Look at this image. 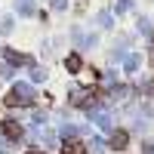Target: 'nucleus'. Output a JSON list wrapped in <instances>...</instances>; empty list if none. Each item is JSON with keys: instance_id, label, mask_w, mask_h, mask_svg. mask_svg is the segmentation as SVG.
<instances>
[{"instance_id": "obj_1", "label": "nucleus", "mask_w": 154, "mask_h": 154, "mask_svg": "<svg viewBox=\"0 0 154 154\" xmlns=\"http://www.w3.org/2000/svg\"><path fill=\"white\" fill-rule=\"evenodd\" d=\"M34 99L37 96H34V86L31 83H16L9 89V96H6V105H12V108H16V105H31Z\"/></svg>"}, {"instance_id": "obj_2", "label": "nucleus", "mask_w": 154, "mask_h": 154, "mask_svg": "<svg viewBox=\"0 0 154 154\" xmlns=\"http://www.w3.org/2000/svg\"><path fill=\"white\" fill-rule=\"evenodd\" d=\"M3 133H6V139L19 142V139L25 136V126H22V123H16V120H3Z\"/></svg>"}, {"instance_id": "obj_3", "label": "nucleus", "mask_w": 154, "mask_h": 154, "mask_svg": "<svg viewBox=\"0 0 154 154\" xmlns=\"http://www.w3.org/2000/svg\"><path fill=\"white\" fill-rule=\"evenodd\" d=\"M126 142H130V136H126L123 130H117V133H111V148H126Z\"/></svg>"}, {"instance_id": "obj_4", "label": "nucleus", "mask_w": 154, "mask_h": 154, "mask_svg": "<svg viewBox=\"0 0 154 154\" xmlns=\"http://www.w3.org/2000/svg\"><path fill=\"white\" fill-rule=\"evenodd\" d=\"M6 62H9V68H12V65H25V62H28V56L16 53V49H6Z\"/></svg>"}, {"instance_id": "obj_5", "label": "nucleus", "mask_w": 154, "mask_h": 154, "mask_svg": "<svg viewBox=\"0 0 154 154\" xmlns=\"http://www.w3.org/2000/svg\"><path fill=\"white\" fill-rule=\"evenodd\" d=\"M65 65H68V71H71V74H77V71L83 68V62H80V56H77V53H71V56H68V62H65Z\"/></svg>"}, {"instance_id": "obj_6", "label": "nucleus", "mask_w": 154, "mask_h": 154, "mask_svg": "<svg viewBox=\"0 0 154 154\" xmlns=\"http://www.w3.org/2000/svg\"><path fill=\"white\" fill-rule=\"evenodd\" d=\"M65 154H86V148L80 142H74V139H68L65 142Z\"/></svg>"}, {"instance_id": "obj_7", "label": "nucleus", "mask_w": 154, "mask_h": 154, "mask_svg": "<svg viewBox=\"0 0 154 154\" xmlns=\"http://www.w3.org/2000/svg\"><path fill=\"white\" fill-rule=\"evenodd\" d=\"M16 9L22 12V16H31V12H34V3H31V0H22V3H16Z\"/></svg>"}, {"instance_id": "obj_8", "label": "nucleus", "mask_w": 154, "mask_h": 154, "mask_svg": "<svg viewBox=\"0 0 154 154\" xmlns=\"http://www.w3.org/2000/svg\"><path fill=\"white\" fill-rule=\"evenodd\" d=\"M31 80H34V83L46 80V71H43V68H34V71H31Z\"/></svg>"}, {"instance_id": "obj_9", "label": "nucleus", "mask_w": 154, "mask_h": 154, "mask_svg": "<svg viewBox=\"0 0 154 154\" xmlns=\"http://www.w3.org/2000/svg\"><path fill=\"white\" fill-rule=\"evenodd\" d=\"M126 68L136 71V68H139V56H130V59H126Z\"/></svg>"}, {"instance_id": "obj_10", "label": "nucleus", "mask_w": 154, "mask_h": 154, "mask_svg": "<svg viewBox=\"0 0 154 154\" xmlns=\"http://www.w3.org/2000/svg\"><path fill=\"white\" fill-rule=\"evenodd\" d=\"M74 133H77V130H74V126H71V123H65V126H62V136H65V139H71Z\"/></svg>"}, {"instance_id": "obj_11", "label": "nucleus", "mask_w": 154, "mask_h": 154, "mask_svg": "<svg viewBox=\"0 0 154 154\" xmlns=\"http://www.w3.org/2000/svg\"><path fill=\"white\" fill-rule=\"evenodd\" d=\"M40 139H43V142H46V145H49V148H53V145H56V136H53V133H43V136H40Z\"/></svg>"}, {"instance_id": "obj_12", "label": "nucleus", "mask_w": 154, "mask_h": 154, "mask_svg": "<svg viewBox=\"0 0 154 154\" xmlns=\"http://www.w3.org/2000/svg\"><path fill=\"white\" fill-rule=\"evenodd\" d=\"M133 3H130V0H120V3H117V16H120V12H126V9H130Z\"/></svg>"}, {"instance_id": "obj_13", "label": "nucleus", "mask_w": 154, "mask_h": 154, "mask_svg": "<svg viewBox=\"0 0 154 154\" xmlns=\"http://www.w3.org/2000/svg\"><path fill=\"white\" fill-rule=\"evenodd\" d=\"M34 123H37V126H43V123H46V114L37 111V114H34Z\"/></svg>"}, {"instance_id": "obj_14", "label": "nucleus", "mask_w": 154, "mask_h": 154, "mask_svg": "<svg viewBox=\"0 0 154 154\" xmlns=\"http://www.w3.org/2000/svg\"><path fill=\"white\" fill-rule=\"evenodd\" d=\"M99 25H105V28L111 25V16H108V12H102V16H99Z\"/></svg>"}, {"instance_id": "obj_15", "label": "nucleus", "mask_w": 154, "mask_h": 154, "mask_svg": "<svg viewBox=\"0 0 154 154\" xmlns=\"http://www.w3.org/2000/svg\"><path fill=\"white\" fill-rule=\"evenodd\" d=\"M0 77H6V80H9V77H12V68H9V65H3V68H0Z\"/></svg>"}, {"instance_id": "obj_16", "label": "nucleus", "mask_w": 154, "mask_h": 154, "mask_svg": "<svg viewBox=\"0 0 154 154\" xmlns=\"http://www.w3.org/2000/svg\"><path fill=\"white\" fill-rule=\"evenodd\" d=\"M0 154H9V142H0Z\"/></svg>"}, {"instance_id": "obj_17", "label": "nucleus", "mask_w": 154, "mask_h": 154, "mask_svg": "<svg viewBox=\"0 0 154 154\" xmlns=\"http://www.w3.org/2000/svg\"><path fill=\"white\" fill-rule=\"evenodd\" d=\"M53 6L56 9H65V0H53Z\"/></svg>"}, {"instance_id": "obj_18", "label": "nucleus", "mask_w": 154, "mask_h": 154, "mask_svg": "<svg viewBox=\"0 0 154 154\" xmlns=\"http://www.w3.org/2000/svg\"><path fill=\"white\" fill-rule=\"evenodd\" d=\"M28 154H43V151H28Z\"/></svg>"}]
</instances>
